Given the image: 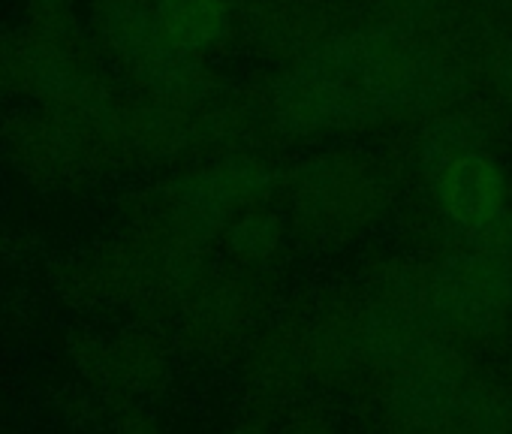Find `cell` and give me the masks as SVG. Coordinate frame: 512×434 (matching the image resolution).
Wrapping results in <instances>:
<instances>
[{
  "label": "cell",
  "mask_w": 512,
  "mask_h": 434,
  "mask_svg": "<svg viewBox=\"0 0 512 434\" xmlns=\"http://www.w3.org/2000/svg\"><path fill=\"white\" fill-rule=\"evenodd\" d=\"M392 190L383 172L353 151L308 154L287 178L293 230L311 242L344 245L365 233L386 211Z\"/></svg>",
  "instance_id": "cell-1"
},
{
  "label": "cell",
  "mask_w": 512,
  "mask_h": 434,
  "mask_svg": "<svg viewBox=\"0 0 512 434\" xmlns=\"http://www.w3.org/2000/svg\"><path fill=\"white\" fill-rule=\"evenodd\" d=\"M422 314L446 338H488L512 317V266L476 245L425 272Z\"/></svg>",
  "instance_id": "cell-2"
},
{
  "label": "cell",
  "mask_w": 512,
  "mask_h": 434,
  "mask_svg": "<svg viewBox=\"0 0 512 434\" xmlns=\"http://www.w3.org/2000/svg\"><path fill=\"white\" fill-rule=\"evenodd\" d=\"M266 278L229 266L208 272L181 302V341L205 359H229L250 347L263 329Z\"/></svg>",
  "instance_id": "cell-3"
},
{
  "label": "cell",
  "mask_w": 512,
  "mask_h": 434,
  "mask_svg": "<svg viewBox=\"0 0 512 434\" xmlns=\"http://www.w3.org/2000/svg\"><path fill=\"white\" fill-rule=\"evenodd\" d=\"M314 383L305 311H290L266 323L244 350L241 404L247 422L272 428Z\"/></svg>",
  "instance_id": "cell-4"
},
{
  "label": "cell",
  "mask_w": 512,
  "mask_h": 434,
  "mask_svg": "<svg viewBox=\"0 0 512 434\" xmlns=\"http://www.w3.org/2000/svg\"><path fill=\"white\" fill-rule=\"evenodd\" d=\"M359 350L362 365L386 377L452 356L449 338L419 308L377 293L359 302Z\"/></svg>",
  "instance_id": "cell-5"
},
{
  "label": "cell",
  "mask_w": 512,
  "mask_h": 434,
  "mask_svg": "<svg viewBox=\"0 0 512 434\" xmlns=\"http://www.w3.org/2000/svg\"><path fill=\"white\" fill-rule=\"evenodd\" d=\"M431 193L443 221L452 230L476 239V245L512 208L509 175L488 148L473 151L455 160L452 166H446L431 181Z\"/></svg>",
  "instance_id": "cell-6"
},
{
  "label": "cell",
  "mask_w": 512,
  "mask_h": 434,
  "mask_svg": "<svg viewBox=\"0 0 512 434\" xmlns=\"http://www.w3.org/2000/svg\"><path fill=\"white\" fill-rule=\"evenodd\" d=\"M256 52L287 64L311 55L338 31V7L332 0H260L247 7L244 28Z\"/></svg>",
  "instance_id": "cell-7"
},
{
  "label": "cell",
  "mask_w": 512,
  "mask_h": 434,
  "mask_svg": "<svg viewBox=\"0 0 512 434\" xmlns=\"http://www.w3.org/2000/svg\"><path fill=\"white\" fill-rule=\"evenodd\" d=\"M464 383L467 377L458 368L455 353L389 377L386 407L395 428L452 431V419Z\"/></svg>",
  "instance_id": "cell-8"
},
{
  "label": "cell",
  "mask_w": 512,
  "mask_h": 434,
  "mask_svg": "<svg viewBox=\"0 0 512 434\" xmlns=\"http://www.w3.org/2000/svg\"><path fill=\"white\" fill-rule=\"evenodd\" d=\"M247 0H154L151 19L160 40L190 58L220 49L238 28H244Z\"/></svg>",
  "instance_id": "cell-9"
},
{
  "label": "cell",
  "mask_w": 512,
  "mask_h": 434,
  "mask_svg": "<svg viewBox=\"0 0 512 434\" xmlns=\"http://www.w3.org/2000/svg\"><path fill=\"white\" fill-rule=\"evenodd\" d=\"M293 227L269 205L250 208L220 233V248L229 263L241 272L269 278L290 251Z\"/></svg>",
  "instance_id": "cell-10"
},
{
  "label": "cell",
  "mask_w": 512,
  "mask_h": 434,
  "mask_svg": "<svg viewBox=\"0 0 512 434\" xmlns=\"http://www.w3.org/2000/svg\"><path fill=\"white\" fill-rule=\"evenodd\" d=\"M91 365L118 389L151 392L169 377V347L157 335H121L115 344L100 347V356Z\"/></svg>",
  "instance_id": "cell-11"
},
{
  "label": "cell",
  "mask_w": 512,
  "mask_h": 434,
  "mask_svg": "<svg viewBox=\"0 0 512 434\" xmlns=\"http://www.w3.org/2000/svg\"><path fill=\"white\" fill-rule=\"evenodd\" d=\"M482 148H485V133L476 124V118L446 109L422 124L413 142V163L422 178L434 181L446 166Z\"/></svg>",
  "instance_id": "cell-12"
},
{
  "label": "cell",
  "mask_w": 512,
  "mask_h": 434,
  "mask_svg": "<svg viewBox=\"0 0 512 434\" xmlns=\"http://www.w3.org/2000/svg\"><path fill=\"white\" fill-rule=\"evenodd\" d=\"M452 431L455 434H512V395L491 380L467 377L458 407H455Z\"/></svg>",
  "instance_id": "cell-13"
},
{
  "label": "cell",
  "mask_w": 512,
  "mask_h": 434,
  "mask_svg": "<svg viewBox=\"0 0 512 434\" xmlns=\"http://www.w3.org/2000/svg\"><path fill=\"white\" fill-rule=\"evenodd\" d=\"M272 434H347V431L341 416L329 404L302 398L272 425Z\"/></svg>",
  "instance_id": "cell-14"
},
{
  "label": "cell",
  "mask_w": 512,
  "mask_h": 434,
  "mask_svg": "<svg viewBox=\"0 0 512 434\" xmlns=\"http://www.w3.org/2000/svg\"><path fill=\"white\" fill-rule=\"evenodd\" d=\"M449 0H380V7L386 10V16L395 22L392 28L398 31V25L404 28H416L425 19H434L446 10Z\"/></svg>",
  "instance_id": "cell-15"
},
{
  "label": "cell",
  "mask_w": 512,
  "mask_h": 434,
  "mask_svg": "<svg viewBox=\"0 0 512 434\" xmlns=\"http://www.w3.org/2000/svg\"><path fill=\"white\" fill-rule=\"evenodd\" d=\"M479 245L488 248V251H494L497 257H503V260L512 266V208L503 214V221H500Z\"/></svg>",
  "instance_id": "cell-16"
},
{
  "label": "cell",
  "mask_w": 512,
  "mask_h": 434,
  "mask_svg": "<svg viewBox=\"0 0 512 434\" xmlns=\"http://www.w3.org/2000/svg\"><path fill=\"white\" fill-rule=\"evenodd\" d=\"M488 76H491V85L500 94V100H506L512 106V49H506L503 55L494 58Z\"/></svg>",
  "instance_id": "cell-17"
},
{
  "label": "cell",
  "mask_w": 512,
  "mask_h": 434,
  "mask_svg": "<svg viewBox=\"0 0 512 434\" xmlns=\"http://www.w3.org/2000/svg\"><path fill=\"white\" fill-rule=\"evenodd\" d=\"M115 434H163V428L142 410H124L115 422Z\"/></svg>",
  "instance_id": "cell-18"
},
{
  "label": "cell",
  "mask_w": 512,
  "mask_h": 434,
  "mask_svg": "<svg viewBox=\"0 0 512 434\" xmlns=\"http://www.w3.org/2000/svg\"><path fill=\"white\" fill-rule=\"evenodd\" d=\"M217 434H266V428L253 425V422H247V419H238V422H232L229 428H223V431H217Z\"/></svg>",
  "instance_id": "cell-19"
},
{
  "label": "cell",
  "mask_w": 512,
  "mask_h": 434,
  "mask_svg": "<svg viewBox=\"0 0 512 434\" xmlns=\"http://www.w3.org/2000/svg\"><path fill=\"white\" fill-rule=\"evenodd\" d=\"M392 434H455V431H407V428H395Z\"/></svg>",
  "instance_id": "cell-20"
},
{
  "label": "cell",
  "mask_w": 512,
  "mask_h": 434,
  "mask_svg": "<svg viewBox=\"0 0 512 434\" xmlns=\"http://www.w3.org/2000/svg\"><path fill=\"white\" fill-rule=\"evenodd\" d=\"M503 4H512V0H503Z\"/></svg>",
  "instance_id": "cell-21"
}]
</instances>
